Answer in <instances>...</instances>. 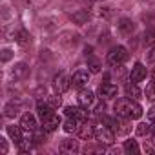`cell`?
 Here are the masks:
<instances>
[{"instance_id": "1", "label": "cell", "mask_w": 155, "mask_h": 155, "mask_svg": "<svg viewBox=\"0 0 155 155\" xmlns=\"http://www.w3.org/2000/svg\"><path fill=\"white\" fill-rule=\"evenodd\" d=\"M113 111H115V115H120V117H126V119H131V120L142 117L140 104L135 99H130V97L117 99L115 104H113Z\"/></svg>"}, {"instance_id": "2", "label": "cell", "mask_w": 155, "mask_h": 155, "mask_svg": "<svg viewBox=\"0 0 155 155\" xmlns=\"http://www.w3.org/2000/svg\"><path fill=\"white\" fill-rule=\"evenodd\" d=\"M128 57H130V53H128V49H126L124 46H115V48H111V49L108 51V55H106V64H108L110 68H117V66H122V64L128 60Z\"/></svg>"}, {"instance_id": "3", "label": "cell", "mask_w": 155, "mask_h": 155, "mask_svg": "<svg viewBox=\"0 0 155 155\" xmlns=\"http://www.w3.org/2000/svg\"><path fill=\"white\" fill-rule=\"evenodd\" d=\"M95 140H97L99 144L111 146V144L115 142V131H113L110 126H106V124L95 126Z\"/></svg>"}, {"instance_id": "4", "label": "cell", "mask_w": 155, "mask_h": 155, "mask_svg": "<svg viewBox=\"0 0 155 155\" xmlns=\"http://www.w3.org/2000/svg\"><path fill=\"white\" fill-rule=\"evenodd\" d=\"M90 69H77L71 77V86L77 88V90H82L84 86H88L90 82Z\"/></svg>"}, {"instance_id": "5", "label": "cell", "mask_w": 155, "mask_h": 155, "mask_svg": "<svg viewBox=\"0 0 155 155\" xmlns=\"http://www.w3.org/2000/svg\"><path fill=\"white\" fill-rule=\"evenodd\" d=\"M53 88H55V91H57L58 95L66 93V91L71 88V77H68V75H64V73L57 75L55 79H53Z\"/></svg>"}, {"instance_id": "6", "label": "cell", "mask_w": 155, "mask_h": 155, "mask_svg": "<svg viewBox=\"0 0 155 155\" xmlns=\"http://www.w3.org/2000/svg\"><path fill=\"white\" fill-rule=\"evenodd\" d=\"M117 93H119L117 84H111V82H102V84L99 86V95H101V99H104V101L115 99V97H117Z\"/></svg>"}, {"instance_id": "7", "label": "cell", "mask_w": 155, "mask_h": 155, "mask_svg": "<svg viewBox=\"0 0 155 155\" xmlns=\"http://www.w3.org/2000/svg\"><path fill=\"white\" fill-rule=\"evenodd\" d=\"M77 137H79L81 140H93L95 139V126L90 120L82 122L81 128H79V131H77Z\"/></svg>"}, {"instance_id": "8", "label": "cell", "mask_w": 155, "mask_h": 155, "mask_svg": "<svg viewBox=\"0 0 155 155\" xmlns=\"http://www.w3.org/2000/svg\"><path fill=\"white\" fill-rule=\"evenodd\" d=\"M77 101H79V106H82V108H86V110H88V108H93V106H95V93L82 88V90L79 91Z\"/></svg>"}, {"instance_id": "9", "label": "cell", "mask_w": 155, "mask_h": 155, "mask_svg": "<svg viewBox=\"0 0 155 155\" xmlns=\"http://www.w3.org/2000/svg\"><path fill=\"white\" fill-rule=\"evenodd\" d=\"M58 151L60 153H68V155H75L81 151V146H79V140L75 139H64L58 146Z\"/></svg>"}, {"instance_id": "10", "label": "cell", "mask_w": 155, "mask_h": 155, "mask_svg": "<svg viewBox=\"0 0 155 155\" xmlns=\"http://www.w3.org/2000/svg\"><path fill=\"white\" fill-rule=\"evenodd\" d=\"M148 75V69L142 62H135V66L131 68V73H130V81L131 82H142Z\"/></svg>"}, {"instance_id": "11", "label": "cell", "mask_w": 155, "mask_h": 155, "mask_svg": "<svg viewBox=\"0 0 155 155\" xmlns=\"http://www.w3.org/2000/svg\"><path fill=\"white\" fill-rule=\"evenodd\" d=\"M62 124V120H60V117L57 115V113H51L49 117H46V119H42V130L44 131H48V133H53L58 126Z\"/></svg>"}, {"instance_id": "12", "label": "cell", "mask_w": 155, "mask_h": 155, "mask_svg": "<svg viewBox=\"0 0 155 155\" xmlns=\"http://www.w3.org/2000/svg\"><path fill=\"white\" fill-rule=\"evenodd\" d=\"M135 22L131 20V18H126V17H122L119 22H117V29H119V33L122 35V37H130L133 31H135Z\"/></svg>"}, {"instance_id": "13", "label": "cell", "mask_w": 155, "mask_h": 155, "mask_svg": "<svg viewBox=\"0 0 155 155\" xmlns=\"http://www.w3.org/2000/svg\"><path fill=\"white\" fill-rule=\"evenodd\" d=\"M20 108H22V101H20V99H13V101H9V102L4 106V117H8V119H15V117L20 113Z\"/></svg>"}, {"instance_id": "14", "label": "cell", "mask_w": 155, "mask_h": 155, "mask_svg": "<svg viewBox=\"0 0 155 155\" xmlns=\"http://www.w3.org/2000/svg\"><path fill=\"white\" fill-rule=\"evenodd\" d=\"M20 126L28 131V133H33L35 130H37V119H35V115L33 113H24L22 117H20Z\"/></svg>"}, {"instance_id": "15", "label": "cell", "mask_w": 155, "mask_h": 155, "mask_svg": "<svg viewBox=\"0 0 155 155\" xmlns=\"http://www.w3.org/2000/svg\"><path fill=\"white\" fill-rule=\"evenodd\" d=\"M6 130H8V135L11 137V140H13L15 144H18V142L24 139V131H26V130H24L20 124H18V126H8Z\"/></svg>"}, {"instance_id": "16", "label": "cell", "mask_w": 155, "mask_h": 155, "mask_svg": "<svg viewBox=\"0 0 155 155\" xmlns=\"http://www.w3.org/2000/svg\"><path fill=\"white\" fill-rule=\"evenodd\" d=\"M29 75V66L26 62H18L15 68H13V77H15V81H22L26 79V77Z\"/></svg>"}, {"instance_id": "17", "label": "cell", "mask_w": 155, "mask_h": 155, "mask_svg": "<svg viewBox=\"0 0 155 155\" xmlns=\"http://www.w3.org/2000/svg\"><path fill=\"white\" fill-rule=\"evenodd\" d=\"M86 60H88V69H90L91 73H101V69H102L101 58H97L93 53H90V55H86Z\"/></svg>"}, {"instance_id": "18", "label": "cell", "mask_w": 155, "mask_h": 155, "mask_svg": "<svg viewBox=\"0 0 155 155\" xmlns=\"http://www.w3.org/2000/svg\"><path fill=\"white\" fill-rule=\"evenodd\" d=\"M51 113H55V110L48 104V101H46V102H42V101H38V102H37V115L40 117V120H42V119H46V117H49Z\"/></svg>"}, {"instance_id": "19", "label": "cell", "mask_w": 155, "mask_h": 155, "mask_svg": "<svg viewBox=\"0 0 155 155\" xmlns=\"http://www.w3.org/2000/svg\"><path fill=\"white\" fill-rule=\"evenodd\" d=\"M122 151L128 153V155H139V153H140V148H139V144H137L135 139H128V140H124V144H122Z\"/></svg>"}, {"instance_id": "20", "label": "cell", "mask_w": 155, "mask_h": 155, "mask_svg": "<svg viewBox=\"0 0 155 155\" xmlns=\"http://www.w3.org/2000/svg\"><path fill=\"white\" fill-rule=\"evenodd\" d=\"M79 35H77V33H73V31H64L62 33V38H60V44L62 46H75V44H79Z\"/></svg>"}, {"instance_id": "21", "label": "cell", "mask_w": 155, "mask_h": 155, "mask_svg": "<svg viewBox=\"0 0 155 155\" xmlns=\"http://www.w3.org/2000/svg\"><path fill=\"white\" fill-rule=\"evenodd\" d=\"M81 120H77V119H73V117H68L66 119V122H64V131L66 133H77V131H79V128H81Z\"/></svg>"}, {"instance_id": "22", "label": "cell", "mask_w": 155, "mask_h": 155, "mask_svg": "<svg viewBox=\"0 0 155 155\" xmlns=\"http://www.w3.org/2000/svg\"><path fill=\"white\" fill-rule=\"evenodd\" d=\"M140 95H142V93H140V90H139L137 82H131V81H130V82L126 84V97H130V99H135V101H137V99H140Z\"/></svg>"}, {"instance_id": "23", "label": "cell", "mask_w": 155, "mask_h": 155, "mask_svg": "<svg viewBox=\"0 0 155 155\" xmlns=\"http://www.w3.org/2000/svg\"><path fill=\"white\" fill-rule=\"evenodd\" d=\"M88 18H90V15H88V11H86V9H79L77 13H73V15H71V20H73L75 24H79V26L86 24V22H88Z\"/></svg>"}, {"instance_id": "24", "label": "cell", "mask_w": 155, "mask_h": 155, "mask_svg": "<svg viewBox=\"0 0 155 155\" xmlns=\"http://www.w3.org/2000/svg\"><path fill=\"white\" fill-rule=\"evenodd\" d=\"M15 40H17L20 46H28V44H29V40H31V37H29V33H28L24 28H20V29L15 33Z\"/></svg>"}, {"instance_id": "25", "label": "cell", "mask_w": 155, "mask_h": 155, "mask_svg": "<svg viewBox=\"0 0 155 155\" xmlns=\"http://www.w3.org/2000/svg\"><path fill=\"white\" fill-rule=\"evenodd\" d=\"M17 146H18V151H20V153H29L31 148H33V139H31V137H24Z\"/></svg>"}, {"instance_id": "26", "label": "cell", "mask_w": 155, "mask_h": 155, "mask_svg": "<svg viewBox=\"0 0 155 155\" xmlns=\"http://www.w3.org/2000/svg\"><path fill=\"white\" fill-rule=\"evenodd\" d=\"M142 150L146 153H151V155L155 153V135H146V140H144Z\"/></svg>"}, {"instance_id": "27", "label": "cell", "mask_w": 155, "mask_h": 155, "mask_svg": "<svg viewBox=\"0 0 155 155\" xmlns=\"http://www.w3.org/2000/svg\"><path fill=\"white\" fill-rule=\"evenodd\" d=\"M144 93H146V99H148V101H151V102L155 101V79H151V81L146 84V91H144Z\"/></svg>"}, {"instance_id": "28", "label": "cell", "mask_w": 155, "mask_h": 155, "mask_svg": "<svg viewBox=\"0 0 155 155\" xmlns=\"http://www.w3.org/2000/svg\"><path fill=\"white\" fill-rule=\"evenodd\" d=\"M48 104H49L53 110H58V108L62 106V99L58 97V93H57V95H48Z\"/></svg>"}, {"instance_id": "29", "label": "cell", "mask_w": 155, "mask_h": 155, "mask_svg": "<svg viewBox=\"0 0 155 155\" xmlns=\"http://www.w3.org/2000/svg\"><path fill=\"white\" fill-rule=\"evenodd\" d=\"M137 135L139 137H144V135H150V124H146V122H140V124H137Z\"/></svg>"}, {"instance_id": "30", "label": "cell", "mask_w": 155, "mask_h": 155, "mask_svg": "<svg viewBox=\"0 0 155 155\" xmlns=\"http://www.w3.org/2000/svg\"><path fill=\"white\" fill-rule=\"evenodd\" d=\"M144 42L146 44H155V28H148L144 33Z\"/></svg>"}, {"instance_id": "31", "label": "cell", "mask_w": 155, "mask_h": 155, "mask_svg": "<svg viewBox=\"0 0 155 155\" xmlns=\"http://www.w3.org/2000/svg\"><path fill=\"white\" fill-rule=\"evenodd\" d=\"M33 97H35L37 101H42V99L46 97V86H38V88L33 91Z\"/></svg>"}, {"instance_id": "32", "label": "cell", "mask_w": 155, "mask_h": 155, "mask_svg": "<svg viewBox=\"0 0 155 155\" xmlns=\"http://www.w3.org/2000/svg\"><path fill=\"white\" fill-rule=\"evenodd\" d=\"M146 62H150V64L155 62V44H151L150 49L146 51Z\"/></svg>"}, {"instance_id": "33", "label": "cell", "mask_w": 155, "mask_h": 155, "mask_svg": "<svg viewBox=\"0 0 155 155\" xmlns=\"http://www.w3.org/2000/svg\"><path fill=\"white\" fill-rule=\"evenodd\" d=\"M8 151H9V144H8V140H6L4 137H0V153L6 155Z\"/></svg>"}, {"instance_id": "34", "label": "cell", "mask_w": 155, "mask_h": 155, "mask_svg": "<svg viewBox=\"0 0 155 155\" xmlns=\"http://www.w3.org/2000/svg\"><path fill=\"white\" fill-rule=\"evenodd\" d=\"M13 58V51L11 49H4L2 51V62H9Z\"/></svg>"}, {"instance_id": "35", "label": "cell", "mask_w": 155, "mask_h": 155, "mask_svg": "<svg viewBox=\"0 0 155 155\" xmlns=\"http://www.w3.org/2000/svg\"><path fill=\"white\" fill-rule=\"evenodd\" d=\"M148 119H150V120H155V106H151V108L148 110Z\"/></svg>"}, {"instance_id": "36", "label": "cell", "mask_w": 155, "mask_h": 155, "mask_svg": "<svg viewBox=\"0 0 155 155\" xmlns=\"http://www.w3.org/2000/svg\"><path fill=\"white\" fill-rule=\"evenodd\" d=\"M82 2H84V4H88V6H91L93 2H97V0H82Z\"/></svg>"}, {"instance_id": "37", "label": "cell", "mask_w": 155, "mask_h": 155, "mask_svg": "<svg viewBox=\"0 0 155 155\" xmlns=\"http://www.w3.org/2000/svg\"><path fill=\"white\" fill-rule=\"evenodd\" d=\"M26 2H28V4H31V6H35V4H37V0H26Z\"/></svg>"}, {"instance_id": "38", "label": "cell", "mask_w": 155, "mask_h": 155, "mask_svg": "<svg viewBox=\"0 0 155 155\" xmlns=\"http://www.w3.org/2000/svg\"><path fill=\"white\" fill-rule=\"evenodd\" d=\"M153 79H155V68H153Z\"/></svg>"}]
</instances>
